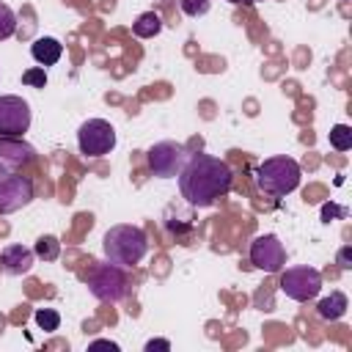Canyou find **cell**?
Masks as SVG:
<instances>
[{
	"label": "cell",
	"instance_id": "6da1fadb",
	"mask_svg": "<svg viewBox=\"0 0 352 352\" xmlns=\"http://www.w3.org/2000/svg\"><path fill=\"white\" fill-rule=\"evenodd\" d=\"M179 190L190 206H212L231 190V168L212 154H190L179 170Z\"/></svg>",
	"mask_w": 352,
	"mask_h": 352
},
{
	"label": "cell",
	"instance_id": "7a4b0ae2",
	"mask_svg": "<svg viewBox=\"0 0 352 352\" xmlns=\"http://www.w3.org/2000/svg\"><path fill=\"white\" fill-rule=\"evenodd\" d=\"M102 250H104V258L107 261H113L118 267H132V264H138L146 256L148 239H146V231L140 226L118 223V226H113V228L104 231Z\"/></svg>",
	"mask_w": 352,
	"mask_h": 352
},
{
	"label": "cell",
	"instance_id": "3957f363",
	"mask_svg": "<svg viewBox=\"0 0 352 352\" xmlns=\"http://www.w3.org/2000/svg\"><path fill=\"white\" fill-rule=\"evenodd\" d=\"M256 184L270 195H289L300 184V165L292 157H270L256 168Z\"/></svg>",
	"mask_w": 352,
	"mask_h": 352
},
{
	"label": "cell",
	"instance_id": "277c9868",
	"mask_svg": "<svg viewBox=\"0 0 352 352\" xmlns=\"http://www.w3.org/2000/svg\"><path fill=\"white\" fill-rule=\"evenodd\" d=\"M88 289L96 300H104V302H118L124 294H126V275L118 264L113 261H104V264H96L91 272H88Z\"/></svg>",
	"mask_w": 352,
	"mask_h": 352
},
{
	"label": "cell",
	"instance_id": "5b68a950",
	"mask_svg": "<svg viewBox=\"0 0 352 352\" xmlns=\"http://www.w3.org/2000/svg\"><path fill=\"white\" fill-rule=\"evenodd\" d=\"M77 146L85 157H104L116 146V129L104 118H88L77 129Z\"/></svg>",
	"mask_w": 352,
	"mask_h": 352
},
{
	"label": "cell",
	"instance_id": "8992f818",
	"mask_svg": "<svg viewBox=\"0 0 352 352\" xmlns=\"http://www.w3.org/2000/svg\"><path fill=\"white\" fill-rule=\"evenodd\" d=\"M190 151L176 143V140H160L154 143L148 151H146V160H148V168L154 176H162V179H170V176H179V170L184 168Z\"/></svg>",
	"mask_w": 352,
	"mask_h": 352
},
{
	"label": "cell",
	"instance_id": "52a82bcc",
	"mask_svg": "<svg viewBox=\"0 0 352 352\" xmlns=\"http://www.w3.org/2000/svg\"><path fill=\"white\" fill-rule=\"evenodd\" d=\"M319 289H322V275L314 267H289L280 275V292L289 300H297V302L314 300Z\"/></svg>",
	"mask_w": 352,
	"mask_h": 352
},
{
	"label": "cell",
	"instance_id": "ba28073f",
	"mask_svg": "<svg viewBox=\"0 0 352 352\" xmlns=\"http://www.w3.org/2000/svg\"><path fill=\"white\" fill-rule=\"evenodd\" d=\"M30 129V104L22 96H0V138H19Z\"/></svg>",
	"mask_w": 352,
	"mask_h": 352
},
{
	"label": "cell",
	"instance_id": "9c48e42d",
	"mask_svg": "<svg viewBox=\"0 0 352 352\" xmlns=\"http://www.w3.org/2000/svg\"><path fill=\"white\" fill-rule=\"evenodd\" d=\"M250 264L261 272H280L286 264V250L275 234H261L250 242Z\"/></svg>",
	"mask_w": 352,
	"mask_h": 352
},
{
	"label": "cell",
	"instance_id": "30bf717a",
	"mask_svg": "<svg viewBox=\"0 0 352 352\" xmlns=\"http://www.w3.org/2000/svg\"><path fill=\"white\" fill-rule=\"evenodd\" d=\"M33 201V184L28 176L11 173L0 182V214H11Z\"/></svg>",
	"mask_w": 352,
	"mask_h": 352
},
{
	"label": "cell",
	"instance_id": "8fae6325",
	"mask_svg": "<svg viewBox=\"0 0 352 352\" xmlns=\"http://www.w3.org/2000/svg\"><path fill=\"white\" fill-rule=\"evenodd\" d=\"M33 258H36V253L30 248H25V245H8L0 253V267L8 275H28L33 270Z\"/></svg>",
	"mask_w": 352,
	"mask_h": 352
},
{
	"label": "cell",
	"instance_id": "7c38bea8",
	"mask_svg": "<svg viewBox=\"0 0 352 352\" xmlns=\"http://www.w3.org/2000/svg\"><path fill=\"white\" fill-rule=\"evenodd\" d=\"M30 55L41 66H55L60 60V55H63V44L58 38H52V36H41V38H36L30 44Z\"/></svg>",
	"mask_w": 352,
	"mask_h": 352
},
{
	"label": "cell",
	"instance_id": "4fadbf2b",
	"mask_svg": "<svg viewBox=\"0 0 352 352\" xmlns=\"http://www.w3.org/2000/svg\"><path fill=\"white\" fill-rule=\"evenodd\" d=\"M346 308H349V300H346L344 292H330V297H322V300L316 302V314H319L324 322L341 319V316L346 314Z\"/></svg>",
	"mask_w": 352,
	"mask_h": 352
},
{
	"label": "cell",
	"instance_id": "5bb4252c",
	"mask_svg": "<svg viewBox=\"0 0 352 352\" xmlns=\"http://www.w3.org/2000/svg\"><path fill=\"white\" fill-rule=\"evenodd\" d=\"M160 30H162V19H160L157 11H143V14L132 22V33H135L138 38H151V36H157Z\"/></svg>",
	"mask_w": 352,
	"mask_h": 352
},
{
	"label": "cell",
	"instance_id": "9a60e30c",
	"mask_svg": "<svg viewBox=\"0 0 352 352\" xmlns=\"http://www.w3.org/2000/svg\"><path fill=\"white\" fill-rule=\"evenodd\" d=\"M330 146H333L336 151H349V148H352V126L336 124V126L330 129Z\"/></svg>",
	"mask_w": 352,
	"mask_h": 352
},
{
	"label": "cell",
	"instance_id": "2e32d148",
	"mask_svg": "<svg viewBox=\"0 0 352 352\" xmlns=\"http://www.w3.org/2000/svg\"><path fill=\"white\" fill-rule=\"evenodd\" d=\"M36 256H41L44 261H55L58 258V253H60V242L55 239V236H41L38 242H36V250H33Z\"/></svg>",
	"mask_w": 352,
	"mask_h": 352
},
{
	"label": "cell",
	"instance_id": "e0dca14e",
	"mask_svg": "<svg viewBox=\"0 0 352 352\" xmlns=\"http://www.w3.org/2000/svg\"><path fill=\"white\" fill-rule=\"evenodd\" d=\"M33 319H36V324H38L44 333H52V330H58V324H60V314L52 311V308H38V311L33 314Z\"/></svg>",
	"mask_w": 352,
	"mask_h": 352
},
{
	"label": "cell",
	"instance_id": "ac0fdd59",
	"mask_svg": "<svg viewBox=\"0 0 352 352\" xmlns=\"http://www.w3.org/2000/svg\"><path fill=\"white\" fill-rule=\"evenodd\" d=\"M14 30H16V14L6 3H0V41L3 38H11Z\"/></svg>",
	"mask_w": 352,
	"mask_h": 352
},
{
	"label": "cell",
	"instance_id": "d6986e66",
	"mask_svg": "<svg viewBox=\"0 0 352 352\" xmlns=\"http://www.w3.org/2000/svg\"><path fill=\"white\" fill-rule=\"evenodd\" d=\"M22 82L30 88H44L47 85V69L44 66H30L22 72Z\"/></svg>",
	"mask_w": 352,
	"mask_h": 352
},
{
	"label": "cell",
	"instance_id": "ffe728a7",
	"mask_svg": "<svg viewBox=\"0 0 352 352\" xmlns=\"http://www.w3.org/2000/svg\"><path fill=\"white\" fill-rule=\"evenodd\" d=\"M182 11L187 16H204L209 11V0H182Z\"/></svg>",
	"mask_w": 352,
	"mask_h": 352
},
{
	"label": "cell",
	"instance_id": "44dd1931",
	"mask_svg": "<svg viewBox=\"0 0 352 352\" xmlns=\"http://www.w3.org/2000/svg\"><path fill=\"white\" fill-rule=\"evenodd\" d=\"M16 170H19V165H16L14 160H8V157L0 151V182H3V179H8V176H11V173H16Z\"/></svg>",
	"mask_w": 352,
	"mask_h": 352
},
{
	"label": "cell",
	"instance_id": "7402d4cb",
	"mask_svg": "<svg viewBox=\"0 0 352 352\" xmlns=\"http://www.w3.org/2000/svg\"><path fill=\"white\" fill-rule=\"evenodd\" d=\"M338 264H341L344 270H349V267H352V248H349V245L338 250Z\"/></svg>",
	"mask_w": 352,
	"mask_h": 352
},
{
	"label": "cell",
	"instance_id": "603a6c76",
	"mask_svg": "<svg viewBox=\"0 0 352 352\" xmlns=\"http://www.w3.org/2000/svg\"><path fill=\"white\" fill-rule=\"evenodd\" d=\"M154 349H165V352H168V349H170V344H168L165 338H151V341L146 344V352H154Z\"/></svg>",
	"mask_w": 352,
	"mask_h": 352
},
{
	"label": "cell",
	"instance_id": "cb8c5ba5",
	"mask_svg": "<svg viewBox=\"0 0 352 352\" xmlns=\"http://www.w3.org/2000/svg\"><path fill=\"white\" fill-rule=\"evenodd\" d=\"M113 349V352H118V344L116 341H104V338H99V341H91V349Z\"/></svg>",
	"mask_w": 352,
	"mask_h": 352
},
{
	"label": "cell",
	"instance_id": "d4e9b609",
	"mask_svg": "<svg viewBox=\"0 0 352 352\" xmlns=\"http://www.w3.org/2000/svg\"><path fill=\"white\" fill-rule=\"evenodd\" d=\"M330 214H346V212H344V209H336V206H330V204H327V206L322 209V220L327 223V217H330Z\"/></svg>",
	"mask_w": 352,
	"mask_h": 352
},
{
	"label": "cell",
	"instance_id": "484cf974",
	"mask_svg": "<svg viewBox=\"0 0 352 352\" xmlns=\"http://www.w3.org/2000/svg\"><path fill=\"white\" fill-rule=\"evenodd\" d=\"M226 3H245V0H226Z\"/></svg>",
	"mask_w": 352,
	"mask_h": 352
},
{
	"label": "cell",
	"instance_id": "4316f807",
	"mask_svg": "<svg viewBox=\"0 0 352 352\" xmlns=\"http://www.w3.org/2000/svg\"><path fill=\"white\" fill-rule=\"evenodd\" d=\"M245 3H261V0H245Z\"/></svg>",
	"mask_w": 352,
	"mask_h": 352
}]
</instances>
